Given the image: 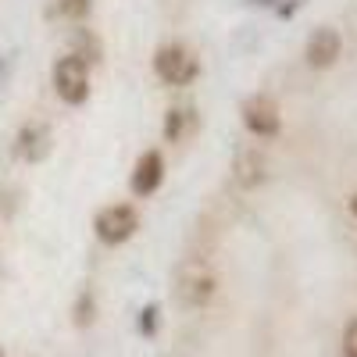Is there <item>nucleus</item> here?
<instances>
[{
	"instance_id": "nucleus-1",
	"label": "nucleus",
	"mask_w": 357,
	"mask_h": 357,
	"mask_svg": "<svg viewBox=\"0 0 357 357\" xmlns=\"http://www.w3.org/2000/svg\"><path fill=\"white\" fill-rule=\"evenodd\" d=\"M154 72L168 86H190L200 75V61L183 47V43H165L154 54Z\"/></svg>"
},
{
	"instance_id": "nucleus-2",
	"label": "nucleus",
	"mask_w": 357,
	"mask_h": 357,
	"mask_svg": "<svg viewBox=\"0 0 357 357\" xmlns=\"http://www.w3.org/2000/svg\"><path fill=\"white\" fill-rule=\"evenodd\" d=\"M50 79H54V93L61 97L65 104H72V107L86 104V97H89V65L86 61L65 54L61 61L54 65Z\"/></svg>"
},
{
	"instance_id": "nucleus-3",
	"label": "nucleus",
	"mask_w": 357,
	"mask_h": 357,
	"mask_svg": "<svg viewBox=\"0 0 357 357\" xmlns=\"http://www.w3.org/2000/svg\"><path fill=\"white\" fill-rule=\"evenodd\" d=\"M93 229H97L100 243L118 247V243H126V240L136 236L139 215H136V207H129V204H111V207H104V211L93 218Z\"/></svg>"
},
{
	"instance_id": "nucleus-4",
	"label": "nucleus",
	"mask_w": 357,
	"mask_h": 357,
	"mask_svg": "<svg viewBox=\"0 0 357 357\" xmlns=\"http://www.w3.org/2000/svg\"><path fill=\"white\" fill-rule=\"evenodd\" d=\"M175 293H178V301H183L186 307H200V304L211 301L215 275L207 272L200 261H186L183 268H178V275H175Z\"/></svg>"
},
{
	"instance_id": "nucleus-5",
	"label": "nucleus",
	"mask_w": 357,
	"mask_h": 357,
	"mask_svg": "<svg viewBox=\"0 0 357 357\" xmlns=\"http://www.w3.org/2000/svg\"><path fill=\"white\" fill-rule=\"evenodd\" d=\"M243 126L254 132V136H275L282 129V114H279V104L272 97H247L243 100Z\"/></svg>"
},
{
	"instance_id": "nucleus-6",
	"label": "nucleus",
	"mask_w": 357,
	"mask_h": 357,
	"mask_svg": "<svg viewBox=\"0 0 357 357\" xmlns=\"http://www.w3.org/2000/svg\"><path fill=\"white\" fill-rule=\"evenodd\" d=\"M340 47H343V43H340V33H336V29L321 25V29H314V33H311L304 57H307L311 68H329V65H336Z\"/></svg>"
},
{
	"instance_id": "nucleus-7",
	"label": "nucleus",
	"mask_w": 357,
	"mask_h": 357,
	"mask_svg": "<svg viewBox=\"0 0 357 357\" xmlns=\"http://www.w3.org/2000/svg\"><path fill=\"white\" fill-rule=\"evenodd\" d=\"M165 178V158L161 151H143L136 168H132V193L136 197H151Z\"/></svg>"
},
{
	"instance_id": "nucleus-8",
	"label": "nucleus",
	"mask_w": 357,
	"mask_h": 357,
	"mask_svg": "<svg viewBox=\"0 0 357 357\" xmlns=\"http://www.w3.org/2000/svg\"><path fill=\"white\" fill-rule=\"evenodd\" d=\"M18 154L25 161H43L50 154V129L47 126H25L18 132Z\"/></svg>"
},
{
	"instance_id": "nucleus-9",
	"label": "nucleus",
	"mask_w": 357,
	"mask_h": 357,
	"mask_svg": "<svg viewBox=\"0 0 357 357\" xmlns=\"http://www.w3.org/2000/svg\"><path fill=\"white\" fill-rule=\"evenodd\" d=\"M197 129V111L193 107H172L168 111V118H165V139L168 143H183L190 132Z\"/></svg>"
},
{
	"instance_id": "nucleus-10",
	"label": "nucleus",
	"mask_w": 357,
	"mask_h": 357,
	"mask_svg": "<svg viewBox=\"0 0 357 357\" xmlns=\"http://www.w3.org/2000/svg\"><path fill=\"white\" fill-rule=\"evenodd\" d=\"M236 183L247 186V190L264 183V158L257 151H243L240 158H236Z\"/></svg>"
},
{
	"instance_id": "nucleus-11",
	"label": "nucleus",
	"mask_w": 357,
	"mask_h": 357,
	"mask_svg": "<svg viewBox=\"0 0 357 357\" xmlns=\"http://www.w3.org/2000/svg\"><path fill=\"white\" fill-rule=\"evenodd\" d=\"M72 43H75V50H72V57H79V61H86V65H93V61H100V40L89 33V29H75V36H72Z\"/></svg>"
},
{
	"instance_id": "nucleus-12",
	"label": "nucleus",
	"mask_w": 357,
	"mask_h": 357,
	"mask_svg": "<svg viewBox=\"0 0 357 357\" xmlns=\"http://www.w3.org/2000/svg\"><path fill=\"white\" fill-rule=\"evenodd\" d=\"M93 8V0H57V15L61 18H72V22H82Z\"/></svg>"
},
{
	"instance_id": "nucleus-13",
	"label": "nucleus",
	"mask_w": 357,
	"mask_h": 357,
	"mask_svg": "<svg viewBox=\"0 0 357 357\" xmlns=\"http://www.w3.org/2000/svg\"><path fill=\"white\" fill-rule=\"evenodd\" d=\"M93 321V293H79V301H75V325H89Z\"/></svg>"
},
{
	"instance_id": "nucleus-14",
	"label": "nucleus",
	"mask_w": 357,
	"mask_h": 357,
	"mask_svg": "<svg viewBox=\"0 0 357 357\" xmlns=\"http://www.w3.org/2000/svg\"><path fill=\"white\" fill-rule=\"evenodd\" d=\"M343 354L347 357H357V318L347 325V333H343Z\"/></svg>"
},
{
	"instance_id": "nucleus-15",
	"label": "nucleus",
	"mask_w": 357,
	"mask_h": 357,
	"mask_svg": "<svg viewBox=\"0 0 357 357\" xmlns=\"http://www.w3.org/2000/svg\"><path fill=\"white\" fill-rule=\"evenodd\" d=\"M154 314H158V307H146V311L139 314V329H143V333H154Z\"/></svg>"
},
{
	"instance_id": "nucleus-16",
	"label": "nucleus",
	"mask_w": 357,
	"mask_h": 357,
	"mask_svg": "<svg viewBox=\"0 0 357 357\" xmlns=\"http://www.w3.org/2000/svg\"><path fill=\"white\" fill-rule=\"evenodd\" d=\"M350 211L357 215V193H354V200H350Z\"/></svg>"
},
{
	"instance_id": "nucleus-17",
	"label": "nucleus",
	"mask_w": 357,
	"mask_h": 357,
	"mask_svg": "<svg viewBox=\"0 0 357 357\" xmlns=\"http://www.w3.org/2000/svg\"><path fill=\"white\" fill-rule=\"evenodd\" d=\"M0 357H4V350H0Z\"/></svg>"
}]
</instances>
